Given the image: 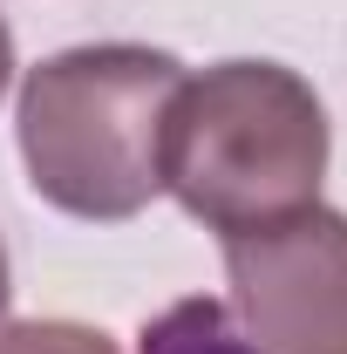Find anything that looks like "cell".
<instances>
[{"mask_svg":"<svg viewBox=\"0 0 347 354\" xmlns=\"http://www.w3.org/2000/svg\"><path fill=\"white\" fill-rule=\"evenodd\" d=\"M177 95H184V62L164 48L102 41L48 55L41 68H28L14 116L28 184L68 218H136L164 191Z\"/></svg>","mask_w":347,"mask_h":354,"instance_id":"1","label":"cell"},{"mask_svg":"<svg viewBox=\"0 0 347 354\" xmlns=\"http://www.w3.org/2000/svg\"><path fill=\"white\" fill-rule=\"evenodd\" d=\"M327 150V109L286 62H218L184 75L164 143V191L205 232L238 239L320 205Z\"/></svg>","mask_w":347,"mask_h":354,"instance_id":"2","label":"cell"},{"mask_svg":"<svg viewBox=\"0 0 347 354\" xmlns=\"http://www.w3.org/2000/svg\"><path fill=\"white\" fill-rule=\"evenodd\" d=\"M232 327L259 354H347V218L306 205L279 225L218 239Z\"/></svg>","mask_w":347,"mask_h":354,"instance_id":"3","label":"cell"},{"mask_svg":"<svg viewBox=\"0 0 347 354\" xmlns=\"http://www.w3.org/2000/svg\"><path fill=\"white\" fill-rule=\"evenodd\" d=\"M143 354H259L238 327L225 300H177L143 327Z\"/></svg>","mask_w":347,"mask_h":354,"instance_id":"4","label":"cell"},{"mask_svg":"<svg viewBox=\"0 0 347 354\" xmlns=\"http://www.w3.org/2000/svg\"><path fill=\"white\" fill-rule=\"evenodd\" d=\"M0 354H123V348L82 320H14V327H0Z\"/></svg>","mask_w":347,"mask_h":354,"instance_id":"5","label":"cell"},{"mask_svg":"<svg viewBox=\"0 0 347 354\" xmlns=\"http://www.w3.org/2000/svg\"><path fill=\"white\" fill-rule=\"evenodd\" d=\"M14 82V35H7V21H0V95Z\"/></svg>","mask_w":347,"mask_h":354,"instance_id":"6","label":"cell"},{"mask_svg":"<svg viewBox=\"0 0 347 354\" xmlns=\"http://www.w3.org/2000/svg\"><path fill=\"white\" fill-rule=\"evenodd\" d=\"M7 293H14V279H7V245H0V313H7Z\"/></svg>","mask_w":347,"mask_h":354,"instance_id":"7","label":"cell"}]
</instances>
